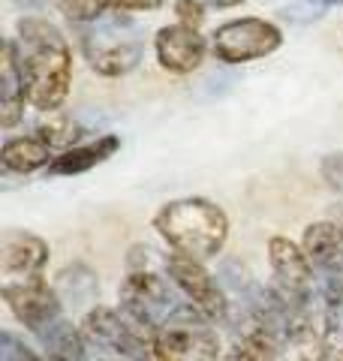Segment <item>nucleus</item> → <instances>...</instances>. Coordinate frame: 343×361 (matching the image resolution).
<instances>
[{
    "mask_svg": "<svg viewBox=\"0 0 343 361\" xmlns=\"http://www.w3.org/2000/svg\"><path fill=\"white\" fill-rule=\"evenodd\" d=\"M319 172H323V180H325L331 190L343 193V151L323 157V163H319Z\"/></svg>",
    "mask_w": 343,
    "mask_h": 361,
    "instance_id": "nucleus-20",
    "label": "nucleus"
},
{
    "mask_svg": "<svg viewBox=\"0 0 343 361\" xmlns=\"http://www.w3.org/2000/svg\"><path fill=\"white\" fill-rule=\"evenodd\" d=\"M313 4H319V6H340L343 0H313Z\"/></svg>",
    "mask_w": 343,
    "mask_h": 361,
    "instance_id": "nucleus-23",
    "label": "nucleus"
},
{
    "mask_svg": "<svg viewBox=\"0 0 343 361\" xmlns=\"http://www.w3.org/2000/svg\"><path fill=\"white\" fill-rule=\"evenodd\" d=\"M268 259L274 271V283H271L274 295L289 310H313L319 274L313 262L307 259L304 247H295L289 238H271Z\"/></svg>",
    "mask_w": 343,
    "mask_h": 361,
    "instance_id": "nucleus-6",
    "label": "nucleus"
},
{
    "mask_svg": "<svg viewBox=\"0 0 343 361\" xmlns=\"http://www.w3.org/2000/svg\"><path fill=\"white\" fill-rule=\"evenodd\" d=\"M54 145L49 142L40 127L28 133V135H16V139L4 142V151H0V163H4L6 172L16 175H30L37 169H49V163L54 160Z\"/></svg>",
    "mask_w": 343,
    "mask_h": 361,
    "instance_id": "nucleus-14",
    "label": "nucleus"
},
{
    "mask_svg": "<svg viewBox=\"0 0 343 361\" xmlns=\"http://www.w3.org/2000/svg\"><path fill=\"white\" fill-rule=\"evenodd\" d=\"M76 30L90 70L106 78L133 73L145 58V27L130 13H102Z\"/></svg>",
    "mask_w": 343,
    "mask_h": 361,
    "instance_id": "nucleus-3",
    "label": "nucleus"
},
{
    "mask_svg": "<svg viewBox=\"0 0 343 361\" xmlns=\"http://www.w3.org/2000/svg\"><path fill=\"white\" fill-rule=\"evenodd\" d=\"M154 229L163 235L175 253L205 262V259H214L226 247L229 217L211 199L190 196V199H175L160 208L154 217Z\"/></svg>",
    "mask_w": 343,
    "mask_h": 361,
    "instance_id": "nucleus-2",
    "label": "nucleus"
},
{
    "mask_svg": "<svg viewBox=\"0 0 343 361\" xmlns=\"http://www.w3.org/2000/svg\"><path fill=\"white\" fill-rule=\"evenodd\" d=\"M82 334L90 343L106 349L112 355H121L127 361H160L157 358V331L145 329L136 319H130L124 310L97 307L85 313Z\"/></svg>",
    "mask_w": 343,
    "mask_h": 361,
    "instance_id": "nucleus-5",
    "label": "nucleus"
},
{
    "mask_svg": "<svg viewBox=\"0 0 343 361\" xmlns=\"http://www.w3.org/2000/svg\"><path fill=\"white\" fill-rule=\"evenodd\" d=\"M283 45V30L265 18H235L214 30L211 51L223 63H250L274 54Z\"/></svg>",
    "mask_w": 343,
    "mask_h": 361,
    "instance_id": "nucleus-7",
    "label": "nucleus"
},
{
    "mask_svg": "<svg viewBox=\"0 0 343 361\" xmlns=\"http://www.w3.org/2000/svg\"><path fill=\"white\" fill-rule=\"evenodd\" d=\"M163 0H57L64 16L73 25H82L102 13H145V9H157Z\"/></svg>",
    "mask_w": 343,
    "mask_h": 361,
    "instance_id": "nucleus-18",
    "label": "nucleus"
},
{
    "mask_svg": "<svg viewBox=\"0 0 343 361\" xmlns=\"http://www.w3.org/2000/svg\"><path fill=\"white\" fill-rule=\"evenodd\" d=\"M0 358L4 361H49L45 355H40L37 349H30L25 341H18L13 331L0 334Z\"/></svg>",
    "mask_w": 343,
    "mask_h": 361,
    "instance_id": "nucleus-19",
    "label": "nucleus"
},
{
    "mask_svg": "<svg viewBox=\"0 0 343 361\" xmlns=\"http://www.w3.org/2000/svg\"><path fill=\"white\" fill-rule=\"evenodd\" d=\"M54 289H57V295H61L64 307H73V310H94L100 301L97 274L85 262L66 265L61 274H57Z\"/></svg>",
    "mask_w": 343,
    "mask_h": 361,
    "instance_id": "nucleus-17",
    "label": "nucleus"
},
{
    "mask_svg": "<svg viewBox=\"0 0 343 361\" xmlns=\"http://www.w3.org/2000/svg\"><path fill=\"white\" fill-rule=\"evenodd\" d=\"M199 310L181 316L172 325L157 331V358L160 361H220V343Z\"/></svg>",
    "mask_w": 343,
    "mask_h": 361,
    "instance_id": "nucleus-9",
    "label": "nucleus"
},
{
    "mask_svg": "<svg viewBox=\"0 0 343 361\" xmlns=\"http://www.w3.org/2000/svg\"><path fill=\"white\" fill-rule=\"evenodd\" d=\"M45 262H49V244L40 235L21 232V229H6L0 235V271H4V283L42 277Z\"/></svg>",
    "mask_w": 343,
    "mask_h": 361,
    "instance_id": "nucleus-12",
    "label": "nucleus"
},
{
    "mask_svg": "<svg viewBox=\"0 0 343 361\" xmlns=\"http://www.w3.org/2000/svg\"><path fill=\"white\" fill-rule=\"evenodd\" d=\"M175 9H178V16H181V25L199 27V21L205 18V4H199V0H178Z\"/></svg>",
    "mask_w": 343,
    "mask_h": 361,
    "instance_id": "nucleus-21",
    "label": "nucleus"
},
{
    "mask_svg": "<svg viewBox=\"0 0 343 361\" xmlns=\"http://www.w3.org/2000/svg\"><path fill=\"white\" fill-rule=\"evenodd\" d=\"M88 361H109V358H94V355H88Z\"/></svg>",
    "mask_w": 343,
    "mask_h": 361,
    "instance_id": "nucleus-24",
    "label": "nucleus"
},
{
    "mask_svg": "<svg viewBox=\"0 0 343 361\" xmlns=\"http://www.w3.org/2000/svg\"><path fill=\"white\" fill-rule=\"evenodd\" d=\"M18 63L28 85V103L37 111H57L73 85V54L61 27L42 16H25L18 21Z\"/></svg>",
    "mask_w": 343,
    "mask_h": 361,
    "instance_id": "nucleus-1",
    "label": "nucleus"
},
{
    "mask_svg": "<svg viewBox=\"0 0 343 361\" xmlns=\"http://www.w3.org/2000/svg\"><path fill=\"white\" fill-rule=\"evenodd\" d=\"M166 274L208 322H214V325L229 322V316H232L229 292L199 259L184 256V253H169L166 256Z\"/></svg>",
    "mask_w": 343,
    "mask_h": 361,
    "instance_id": "nucleus-8",
    "label": "nucleus"
},
{
    "mask_svg": "<svg viewBox=\"0 0 343 361\" xmlns=\"http://www.w3.org/2000/svg\"><path fill=\"white\" fill-rule=\"evenodd\" d=\"M118 298H121V310L151 331L166 329L181 316L196 310L172 280L145 268H130V274L121 283Z\"/></svg>",
    "mask_w": 343,
    "mask_h": 361,
    "instance_id": "nucleus-4",
    "label": "nucleus"
},
{
    "mask_svg": "<svg viewBox=\"0 0 343 361\" xmlns=\"http://www.w3.org/2000/svg\"><path fill=\"white\" fill-rule=\"evenodd\" d=\"M25 103H28V85L18 63L16 39L9 37L4 42V63H0V123H4V130L16 127L25 118Z\"/></svg>",
    "mask_w": 343,
    "mask_h": 361,
    "instance_id": "nucleus-13",
    "label": "nucleus"
},
{
    "mask_svg": "<svg viewBox=\"0 0 343 361\" xmlns=\"http://www.w3.org/2000/svg\"><path fill=\"white\" fill-rule=\"evenodd\" d=\"M154 51H157V61H160L163 70L187 75V73L202 66L205 51H208V42H205L199 27L181 25L178 21V25L160 27V33L154 37Z\"/></svg>",
    "mask_w": 343,
    "mask_h": 361,
    "instance_id": "nucleus-11",
    "label": "nucleus"
},
{
    "mask_svg": "<svg viewBox=\"0 0 343 361\" xmlns=\"http://www.w3.org/2000/svg\"><path fill=\"white\" fill-rule=\"evenodd\" d=\"M205 6H217V9H232V6H241L244 0H199Z\"/></svg>",
    "mask_w": 343,
    "mask_h": 361,
    "instance_id": "nucleus-22",
    "label": "nucleus"
},
{
    "mask_svg": "<svg viewBox=\"0 0 343 361\" xmlns=\"http://www.w3.org/2000/svg\"><path fill=\"white\" fill-rule=\"evenodd\" d=\"M4 298L9 304V310L16 313V319L30 329L33 334L42 331L45 325H52L54 319L64 316V301L57 295V289L49 286L42 277L33 280H13V283H4Z\"/></svg>",
    "mask_w": 343,
    "mask_h": 361,
    "instance_id": "nucleus-10",
    "label": "nucleus"
},
{
    "mask_svg": "<svg viewBox=\"0 0 343 361\" xmlns=\"http://www.w3.org/2000/svg\"><path fill=\"white\" fill-rule=\"evenodd\" d=\"M121 148V139L118 135H100L97 142L90 145H76V148H66L61 154H54V160L49 163L45 172L61 178V175H82V172H90L94 166H100L102 160H109V157Z\"/></svg>",
    "mask_w": 343,
    "mask_h": 361,
    "instance_id": "nucleus-16",
    "label": "nucleus"
},
{
    "mask_svg": "<svg viewBox=\"0 0 343 361\" xmlns=\"http://www.w3.org/2000/svg\"><path fill=\"white\" fill-rule=\"evenodd\" d=\"M280 349L283 346L277 337L253 322L247 313H241V329L235 331L229 349H223L220 361H277Z\"/></svg>",
    "mask_w": 343,
    "mask_h": 361,
    "instance_id": "nucleus-15",
    "label": "nucleus"
}]
</instances>
